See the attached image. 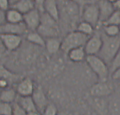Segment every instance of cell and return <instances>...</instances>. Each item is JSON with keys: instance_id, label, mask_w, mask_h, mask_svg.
Listing matches in <instances>:
<instances>
[{"instance_id": "1", "label": "cell", "mask_w": 120, "mask_h": 115, "mask_svg": "<svg viewBox=\"0 0 120 115\" xmlns=\"http://www.w3.org/2000/svg\"><path fill=\"white\" fill-rule=\"evenodd\" d=\"M59 22L61 21L69 29H75L81 19L82 8L70 0H58Z\"/></svg>"}, {"instance_id": "2", "label": "cell", "mask_w": 120, "mask_h": 115, "mask_svg": "<svg viewBox=\"0 0 120 115\" xmlns=\"http://www.w3.org/2000/svg\"><path fill=\"white\" fill-rule=\"evenodd\" d=\"M101 35L102 38V46L97 56L109 65L120 49V35L109 37L103 32H101Z\"/></svg>"}, {"instance_id": "3", "label": "cell", "mask_w": 120, "mask_h": 115, "mask_svg": "<svg viewBox=\"0 0 120 115\" xmlns=\"http://www.w3.org/2000/svg\"><path fill=\"white\" fill-rule=\"evenodd\" d=\"M86 63L98 81H107L110 74L109 67L97 55L87 56Z\"/></svg>"}, {"instance_id": "4", "label": "cell", "mask_w": 120, "mask_h": 115, "mask_svg": "<svg viewBox=\"0 0 120 115\" xmlns=\"http://www.w3.org/2000/svg\"><path fill=\"white\" fill-rule=\"evenodd\" d=\"M19 49L20 52L18 53L19 62L24 66H30L36 62V60L39 57L42 48L27 42V43L24 44V46L22 43Z\"/></svg>"}, {"instance_id": "5", "label": "cell", "mask_w": 120, "mask_h": 115, "mask_svg": "<svg viewBox=\"0 0 120 115\" xmlns=\"http://www.w3.org/2000/svg\"><path fill=\"white\" fill-rule=\"evenodd\" d=\"M89 37L76 30L69 31L61 40L60 50L67 54L72 49L84 46Z\"/></svg>"}, {"instance_id": "6", "label": "cell", "mask_w": 120, "mask_h": 115, "mask_svg": "<svg viewBox=\"0 0 120 115\" xmlns=\"http://www.w3.org/2000/svg\"><path fill=\"white\" fill-rule=\"evenodd\" d=\"M81 19L91 24L95 28L100 24V11L97 3L90 2L85 4L82 8Z\"/></svg>"}, {"instance_id": "7", "label": "cell", "mask_w": 120, "mask_h": 115, "mask_svg": "<svg viewBox=\"0 0 120 115\" xmlns=\"http://www.w3.org/2000/svg\"><path fill=\"white\" fill-rule=\"evenodd\" d=\"M115 88L112 83L107 81H98L94 83L90 89L92 97H108L114 93Z\"/></svg>"}, {"instance_id": "8", "label": "cell", "mask_w": 120, "mask_h": 115, "mask_svg": "<svg viewBox=\"0 0 120 115\" xmlns=\"http://www.w3.org/2000/svg\"><path fill=\"white\" fill-rule=\"evenodd\" d=\"M0 42L6 50L8 52H14L21 46L23 39L21 35L2 33L0 34Z\"/></svg>"}, {"instance_id": "9", "label": "cell", "mask_w": 120, "mask_h": 115, "mask_svg": "<svg viewBox=\"0 0 120 115\" xmlns=\"http://www.w3.org/2000/svg\"><path fill=\"white\" fill-rule=\"evenodd\" d=\"M101 46H102V38L101 32H94L88 38L84 46V49L87 56L98 55Z\"/></svg>"}, {"instance_id": "10", "label": "cell", "mask_w": 120, "mask_h": 115, "mask_svg": "<svg viewBox=\"0 0 120 115\" xmlns=\"http://www.w3.org/2000/svg\"><path fill=\"white\" fill-rule=\"evenodd\" d=\"M24 23L28 31H37L41 23V12L35 8L30 12L24 14Z\"/></svg>"}, {"instance_id": "11", "label": "cell", "mask_w": 120, "mask_h": 115, "mask_svg": "<svg viewBox=\"0 0 120 115\" xmlns=\"http://www.w3.org/2000/svg\"><path fill=\"white\" fill-rule=\"evenodd\" d=\"M35 85L33 80L29 77L22 78L17 82L16 91L18 96H30L32 95L35 90Z\"/></svg>"}, {"instance_id": "12", "label": "cell", "mask_w": 120, "mask_h": 115, "mask_svg": "<svg viewBox=\"0 0 120 115\" xmlns=\"http://www.w3.org/2000/svg\"><path fill=\"white\" fill-rule=\"evenodd\" d=\"M31 97H32L34 102L35 103L38 111L42 114L44 109L46 107V106L49 103L48 98H47L42 86H40V85L35 86V90H34L33 93L31 95Z\"/></svg>"}, {"instance_id": "13", "label": "cell", "mask_w": 120, "mask_h": 115, "mask_svg": "<svg viewBox=\"0 0 120 115\" xmlns=\"http://www.w3.org/2000/svg\"><path fill=\"white\" fill-rule=\"evenodd\" d=\"M28 29L24 22L17 24H11L6 22L3 26L0 28V34L7 33L13 34V35H24L28 32Z\"/></svg>"}, {"instance_id": "14", "label": "cell", "mask_w": 120, "mask_h": 115, "mask_svg": "<svg viewBox=\"0 0 120 115\" xmlns=\"http://www.w3.org/2000/svg\"><path fill=\"white\" fill-rule=\"evenodd\" d=\"M97 3L100 11V24H102L114 12L115 10L112 3L108 0H97Z\"/></svg>"}, {"instance_id": "15", "label": "cell", "mask_w": 120, "mask_h": 115, "mask_svg": "<svg viewBox=\"0 0 120 115\" xmlns=\"http://www.w3.org/2000/svg\"><path fill=\"white\" fill-rule=\"evenodd\" d=\"M37 31L41 35L42 37L46 38L59 37L60 34V25H46V24H42L38 26Z\"/></svg>"}, {"instance_id": "16", "label": "cell", "mask_w": 120, "mask_h": 115, "mask_svg": "<svg viewBox=\"0 0 120 115\" xmlns=\"http://www.w3.org/2000/svg\"><path fill=\"white\" fill-rule=\"evenodd\" d=\"M67 56L70 61H71L72 63L80 64L83 61H86L87 54L85 51L84 46H81L71 49L67 53Z\"/></svg>"}, {"instance_id": "17", "label": "cell", "mask_w": 120, "mask_h": 115, "mask_svg": "<svg viewBox=\"0 0 120 115\" xmlns=\"http://www.w3.org/2000/svg\"><path fill=\"white\" fill-rule=\"evenodd\" d=\"M91 105L99 115H107L108 112V101L105 97H93Z\"/></svg>"}, {"instance_id": "18", "label": "cell", "mask_w": 120, "mask_h": 115, "mask_svg": "<svg viewBox=\"0 0 120 115\" xmlns=\"http://www.w3.org/2000/svg\"><path fill=\"white\" fill-rule=\"evenodd\" d=\"M61 40L59 37L46 38L44 48L49 55H55L61 49Z\"/></svg>"}, {"instance_id": "19", "label": "cell", "mask_w": 120, "mask_h": 115, "mask_svg": "<svg viewBox=\"0 0 120 115\" xmlns=\"http://www.w3.org/2000/svg\"><path fill=\"white\" fill-rule=\"evenodd\" d=\"M10 7L16 9L22 14H25L35 8V4L34 0H18Z\"/></svg>"}, {"instance_id": "20", "label": "cell", "mask_w": 120, "mask_h": 115, "mask_svg": "<svg viewBox=\"0 0 120 115\" xmlns=\"http://www.w3.org/2000/svg\"><path fill=\"white\" fill-rule=\"evenodd\" d=\"M17 103L19 104L25 111L31 112V111H38L37 107L35 106V103L34 102L31 96H17Z\"/></svg>"}, {"instance_id": "21", "label": "cell", "mask_w": 120, "mask_h": 115, "mask_svg": "<svg viewBox=\"0 0 120 115\" xmlns=\"http://www.w3.org/2000/svg\"><path fill=\"white\" fill-rule=\"evenodd\" d=\"M44 11L48 13L53 18L59 21L60 13H59L58 0H45Z\"/></svg>"}, {"instance_id": "22", "label": "cell", "mask_w": 120, "mask_h": 115, "mask_svg": "<svg viewBox=\"0 0 120 115\" xmlns=\"http://www.w3.org/2000/svg\"><path fill=\"white\" fill-rule=\"evenodd\" d=\"M26 41L35 46L44 48L46 39L37 31H29L26 34Z\"/></svg>"}, {"instance_id": "23", "label": "cell", "mask_w": 120, "mask_h": 115, "mask_svg": "<svg viewBox=\"0 0 120 115\" xmlns=\"http://www.w3.org/2000/svg\"><path fill=\"white\" fill-rule=\"evenodd\" d=\"M18 94L16 89L8 87L0 91V101L9 103H13L17 100Z\"/></svg>"}, {"instance_id": "24", "label": "cell", "mask_w": 120, "mask_h": 115, "mask_svg": "<svg viewBox=\"0 0 120 115\" xmlns=\"http://www.w3.org/2000/svg\"><path fill=\"white\" fill-rule=\"evenodd\" d=\"M6 21L11 24L21 23L24 22V14L16 9L10 7L6 11Z\"/></svg>"}, {"instance_id": "25", "label": "cell", "mask_w": 120, "mask_h": 115, "mask_svg": "<svg viewBox=\"0 0 120 115\" xmlns=\"http://www.w3.org/2000/svg\"><path fill=\"white\" fill-rule=\"evenodd\" d=\"M0 78H4L8 81L10 85H12L19 81L20 76L6 68L3 65H0Z\"/></svg>"}, {"instance_id": "26", "label": "cell", "mask_w": 120, "mask_h": 115, "mask_svg": "<svg viewBox=\"0 0 120 115\" xmlns=\"http://www.w3.org/2000/svg\"><path fill=\"white\" fill-rule=\"evenodd\" d=\"M108 101V111L112 115H120V94L113 93Z\"/></svg>"}, {"instance_id": "27", "label": "cell", "mask_w": 120, "mask_h": 115, "mask_svg": "<svg viewBox=\"0 0 120 115\" xmlns=\"http://www.w3.org/2000/svg\"><path fill=\"white\" fill-rule=\"evenodd\" d=\"M95 29L96 28L91 24L85 21H80L79 23L77 24L75 30L87 36H91L95 32Z\"/></svg>"}, {"instance_id": "28", "label": "cell", "mask_w": 120, "mask_h": 115, "mask_svg": "<svg viewBox=\"0 0 120 115\" xmlns=\"http://www.w3.org/2000/svg\"><path fill=\"white\" fill-rule=\"evenodd\" d=\"M102 32L105 34L106 35L109 37H116V36L120 35V29L119 26L118 25H102Z\"/></svg>"}, {"instance_id": "29", "label": "cell", "mask_w": 120, "mask_h": 115, "mask_svg": "<svg viewBox=\"0 0 120 115\" xmlns=\"http://www.w3.org/2000/svg\"><path fill=\"white\" fill-rule=\"evenodd\" d=\"M120 25V11L115 10L101 25Z\"/></svg>"}, {"instance_id": "30", "label": "cell", "mask_w": 120, "mask_h": 115, "mask_svg": "<svg viewBox=\"0 0 120 115\" xmlns=\"http://www.w3.org/2000/svg\"><path fill=\"white\" fill-rule=\"evenodd\" d=\"M0 115H13V103L0 101Z\"/></svg>"}, {"instance_id": "31", "label": "cell", "mask_w": 120, "mask_h": 115, "mask_svg": "<svg viewBox=\"0 0 120 115\" xmlns=\"http://www.w3.org/2000/svg\"><path fill=\"white\" fill-rule=\"evenodd\" d=\"M108 67H109L110 74L120 67V49L118 51V53L115 54V56H114V58L112 59V61H111Z\"/></svg>"}, {"instance_id": "32", "label": "cell", "mask_w": 120, "mask_h": 115, "mask_svg": "<svg viewBox=\"0 0 120 115\" xmlns=\"http://www.w3.org/2000/svg\"><path fill=\"white\" fill-rule=\"evenodd\" d=\"M58 110L55 104L49 103L42 113V115H57Z\"/></svg>"}, {"instance_id": "33", "label": "cell", "mask_w": 120, "mask_h": 115, "mask_svg": "<svg viewBox=\"0 0 120 115\" xmlns=\"http://www.w3.org/2000/svg\"><path fill=\"white\" fill-rule=\"evenodd\" d=\"M13 115H27V112L17 102L13 103Z\"/></svg>"}, {"instance_id": "34", "label": "cell", "mask_w": 120, "mask_h": 115, "mask_svg": "<svg viewBox=\"0 0 120 115\" xmlns=\"http://www.w3.org/2000/svg\"><path fill=\"white\" fill-rule=\"evenodd\" d=\"M11 4L10 0H0V9L3 11H6L10 8Z\"/></svg>"}, {"instance_id": "35", "label": "cell", "mask_w": 120, "mask_h": 115, "mask_svg": "<svg viewBox=\"0 0 120 115\" xmlns=\"http://www.w3.org/2000/svg\"><path fill=\"white\" fill-rule=\"evenodd\" d=\"M35 4V8L38 10H39L40 12L42 13L44 12V3L45 0H34Z\"/></svg>"}, {"instance_id": "36", "label": "cell", "mask_w": 120, "mask_h": 115, "mask_svg": "<svg viewBox=\"0 0 120 115\" xmlns=\"http://www.w3.org/2000/svg\"><path fill=\"white\" fill-rule=\"evenodd\" d=\"M111 77L114 81H120V67L111 73Z\"/></svg>"}, {"instance_id": "37", "label": "cell", "mask_w": 120, "mask_h": 115, "mask_svg": "<svg viewBox=\"0 0 120 115\" xmlns=\"http://www.w3.org/2000/svg\"><path fill=\"white\" fill-rule=\"evenodd\" d=\"M6 11L0 9V28L6 23Z\"/></svg>"}, {"instance_id": "38", "label": "cell", "mask_w": 120, "mask_h": 115, "mask_svg": "<svg viewBox=\"0 0 120 115\" xmlns=\"http://www.w3.org/2000/svg\"><path fill=\"white\" fill-rule=\"evenodd\" d=\"M10 83H9L8 81H6L4 78H0V89H4L6 88L10 87Z\"/></svg>"}, {"instance_id": "39", "label": "cell", "mask_w": 120, "mask_h": 115, "mask_svg": "<svg viewBox=\"0 0 120 115\" xmlns=\"http://www.w3.org/2000/svg\"><path fill=\"white\" fill-rule=\"evenodd\" d=\"M70 1L73 2V3L78 4V5L80 6L81 8H82V6L85 5V4H86L87 3H90L88 0H70Z\"/></svg>"}, {"instance_id": "40", "label": "cell", "mask_w": 120, "mask_h": 115, "mask_svg": "<svg viewBox=\"0 0 120 115\" xmlns=\"http://www.w3.org/2000/svg\"><path fill=\"white\" fill-rule=\"evenodd\" d=\"M112 6L114 7L115 10H119L120 11V0H117L115 3H112Z\"/></svg>"}, {"instance_id": "41", "label": "cell", "mask_w": 120, "mask_h": 115, "mask_svg": "<svg viewBox=\"0 0 120 115\" xmlns=\"http://www.w3.org/2000/svg\"><path fill=\"white\" fill-rule=\"evenodd\" d=\"M27 115H41V113L38 111H31L27 113Z\"/></svg>"}, {"instance_id": "42", "label": "cell", "mask_w": 120, "mask_h": 115, "mask_svg": "<svg viewBox=\"0 0 120 115\" xmlns=\"http://www.w3.org/2000/svg\"><path fill=\"white\" fill-rule=\"evenodd\" d=\"M10 4H11V5H13V3H15L16 2L18 1V0H10Z\"/></svg>"}, {"instance_id": "43", "label": "cell", "mask_w": 120, "mask_h": 115, "mask_svg": "<svg viewBox=\"0 0 120 115\" xmlns=\"http://www.w3.org/2000/svg\"><path fill=\"white\" fill-rule=\"evenodd\" d=\"M57 115H69V114H68L67 113H64V112H62V113H58Z\"/></svg>"}, {"instance_id": "44", "label": "cell", "mask_w": 120, "mask_h": 115, "mask_svg": "<svg viewBox=\"0 0 120 115\" xmlns=\"http://www.w3.org/2000/svg\"><path fill=\"white\" fill-rule=\"evenodd\" d=\"M108 1H109L110 3H115V1H117V0H108Z\"/></svg>"}, {"instance_id": "45", "label": "cell", "mask_w": 120, "mask_h": 115, "mask_svg": "<svg viewBox=\"0 0 120 115\" xmlns=\"http://www.w3.org/2000/svg\"><path fill=\"white\" fill-rule=\"evenodd\" d=\"M118 82H119V89H120V81H118Z\"/></svg>"}, {"instance_id": "46", "label": "cell", "mask_w": 120, "mask_h": 115, "mask_svg": "<svg viewBox=\"0 0 120 115\" xmlns=\"http://www.w3.org/2000/svg\"><path fill=\"white\" fill-rule=\"evenodd\" d=\"M89 2H94V0H88Z\"/></svg>"}, {"instance_id": "47", "label": "cell", "mask_w": 120, "mask_h": 115, "mask_svg": "<svg viewBox=\"0 0 120 115\" xmlns=\"http://www.w3.org/2000/svg\"><path fill=\"white\" fill-rule=\"evenodd\" d=\"M119 29H120V25H119Z\"/></svg>"}, {"instance_id": "48", "label": "cell", "mask_w": 120, "mask_h": 115, "mask_svg": "<svg viewBox=\"0 0 120 115\" xmlns=\"http://www.w3.org/2000/svg\"><path fill=\"white\" fill-rule=\"evenodd\" d=\"M0 91H1V89H0Z\"/></svg>"}, {"instance_id": "49", "label": "cell", "mask_w": 120, "mask_h": 115, "mask_svg": "<svg viewBox=\"0 0 120 115\" xmlns=\"http://www.w3.org/2000/svg\"></svg>"}]
</instances>
